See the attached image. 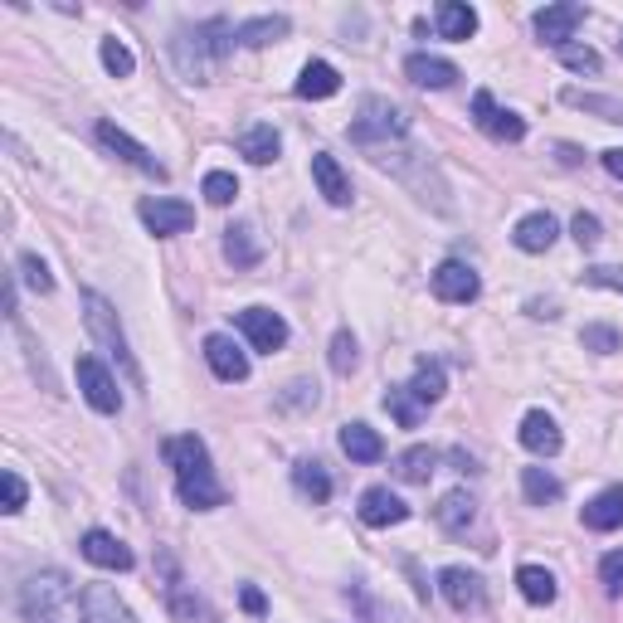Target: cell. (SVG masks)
Segmentation results:
<instances>
[{
	"mask_svg": "<svg viewBox=\"0 0 623 623\" xmlns=\"http://www.w3.org/2000/svg\"><path fill=\"white\" fill-rule=\"evenodd\" d=\"M166 463L175 467V492H181V502L191 512H215L224 502V487L215 482V467H210V449L195 433L166 439Z\"/></svg>",
	"mask_w": 623,
	"mask_h": 623,
	"instance_id": "cell-1",
	"label": "cell"
},
{
	"mask_svg": "<svg viewBox=\"0 0 623 623\" xmlns=\"http://www.w3.org/2000/svg\"><path fill=\"white\" fill-rule=\"evenodd\" d=\"M20 609H25L29 623H88L83 595L74 589V579L59 575V570L29 575V585L20 589Z\"/></svg>",
	"mask_w": 623,
	"mask_h": 623,
	"instance_id": "cell-2",
	"label": "cell"
},
{
	"mask_svg": "<svg viewBox=\"0 0 623 623\" xmlns=\"http://www.w3.org/2000/svg\"><path fill=\"white\" fill-rule=\"evenodd\" d=\"M83 321H88L93 341H98V346L118 361V370L127 376V386L142 390V370H137V361H132V351H127V331H122V321H118V312H112L108 297H102V293H83Z\"/></svg>",
	"mask_w": 623,
	"mask_h": 623,
	"instance_id": "cell-3",
	"label": "cell"
},
{
	"mask_svg": "<svg viewBox=\"0 0 623 623\" xmlns=\"http://www.w3.org/2000/svg\"><path fill=\"white\" fill-rule=\"evenodd\" d=\"M410 132V118H404V108H394L390 98H361V112L356 122H351V137L356 142H390V137H404Z\"/></svg>",
	"mask_w": 623,
	"mask_h": 623,
	"instance_id": "cell-4",
	"label": "cell"
},
{
	"mask_svg": "<svg viewBox=\"0 0 623 623\" xmlns=\"http://www.w3.org/2000/svg\"><path fill=\"white\" fill-rule=\"evenodd\" d=\"M78 390H83V400H88L98 414H118L122 410L118 380H112V370L102 366L98 356H78Z\"/></svg>",
	"mask_w": 623,
	"mask_h": 623,
	"instance_id": "cell-5",
	"label": "cell"
},
{
	"mask_svg": "<svg viewBox=\"0 0 623 623\" xmlns=\"http://www.w3.org/2000/svg\"><path fill=\"white\" fill-rule=\"evenodd\" d=\"M473 122H477V127H482L492 142H522V137H526V118H522V112H512V108H497L487 88L473 93Z\"/></svg>",
	"mask_w": 623,
	"mask_h": 623,
	"instance_id": "cell-6",
	"label": "cell"
},
{
	"mask_svg": "<svg viewBox=\"0 0 623 623\" xmlns=\"http://www.w3.org/2000/svg\"><path fill=\"white\" fill-rule=\"evenodd\" d=\"M234 321H239V331L248 337V346H254V351H268V356H273V351L288 346V321L278 317V312H268V307H244Z\"/></svg>",
	"mask_w": 623,
	"mask_h": 623,
	"instance_id": "cell-7",
	"label": "cell"
},
{
	"mask_svg": "<svg viewBox=\"0 0 623 623\" xmlns=\"http://www.w3.org/2000/svg\"><path fill=\"white\" fill-rule=\"evenodd\" d=\"M142 224L156 234V239H171V234H185L195 224V205L185 200H166V195H156V200H142L137 205Z\"/></svg>",
	"mask_w": 623,
	"mask_h": 623,
	"instance_id": "cell-8",
	"label": "cell"
},
{
	"mask_svg": "<svg viewBox=\"0 0 623 623\" xmlns=\"http://www.w3.org/2000/svg\"><path fill=\"white\" fill-rule=\"evenodd\" d=\"M429 288H433V297L439 303H477V293H482V283H477V273L467 264H459V258H449V264H439L433 268V278H429Z\"/></svg>",
	"mask_w": 623,
	"mask_h": 623,
	"instance_id": "cell-9",
	"label": "cell"
},
{
	"mask_svg": "<svg viewBox=\"0 0 623 623\" xmlns=\"http://www.w3.org/2000/svg\"><path fill=\"white\" fill-rule=\"evenodd\" d=\"M579 25H585V5H575V0L546 5L541 15H536V35H541V45H550V49H565Z\"/></svg>",
	"mask_w": 623,
	"mask_h": 623,
	"instance_id": "cell-10",
	"label": "cell"
},
{
	"mask_svg": "<svg viewBox=\"0 0 623 623\" xmlns=\"http://www.w3.org/2000/svg\"><path fill=\"white\" fill-rule=\"evenodd\" d=\"M98 142L102 147H108L112 156H118V161H127V166H137V171H147V175H156V181H161L166 175V166L156 161V156L142 147L137 137H127V132L118 127V122H98Z\"/></svg>",
	"mask_w": 623,
	"mask_h": 623,
	"instance_id": "cell-11",
	"label": "cell"
},
{
	"mask_svg": "<svg viewBox=\"0 0 623 623\" xmlns=\"http://www.w3.org/2000/svg\"><path fill=\"white\" fill-rule=\"evenodd\" d=\"M205 361H210V370L220 380H230V386H239V380H248V356H244V346L230 337H205Z\"/></svg>",
	"mask_w": 623,
	"mask_h": 623,
	"instance_id": "cell-12",
	"label": "cell"
},
{
	"mask_svg": "<svg viewBox=\"0 0 623 623\" xmlns=\"http://www.w3.org/2000/svg\"><path fill=\"white\" fill-rule=\"evenodd\" d=\"M439 595L449 599L459 614H467V609H477L487 599V589H482V579L473 575V570H463V565H449V570H439Z\"/></svg>",
	"mask_w": 623,
	"mask_h": 623,
	"instance_id": "cell-13",
	"label": "cell"
},
{
	"mask_svg": "<svg viewBox=\"0 0 623 623\" xmlns=\"http://www.w3.org/2000/svg\"><path fill=\"white\" fill-rule=\"evenodd\" d=\"M361 522L376 526V532H386V526L410 522V506H404L390 487H370V492H361Z\"/></svg>",
	"mask_w": 623,
	"mask_h": 623,
	"instance_id": "cell-14",
	"label": "cell"
},
{
	"mask_svg": "<svg viewBox=\"0 0 623 623\" xmlns=\"http://www.w3.org/2000/svg\"><path fill=\"white\" fill-rule=\"evenodd\" d=\"M78 550H83V560L98 565V570H132V565H137V555H132V550L122 546L112 532H88Z\"/></svg>",
	"mask_w": 623,
	"mask_h": 623,
	"instance_id": "cell-15",
	"label": "cell"
},
{
	"mask_svg": "<svg viewBox=\"0 0 623 623\" xmlns=\"http://www.w3.org/2000/svg\"><path fill=\"white\" fill-rule=\"evenodd\" d=\"M555 234H560L555 215H550V210H536V215H526V220H516L512 244L522 248V254H546V248L555 244Z\"/></svg>",
	"mask_w": 623,
	"mask_h": 623,
	"instance_id": "cell-16",
	"label": "cell"
},
{
	"mask_svg": "<svg viewBox=\"0 0 623 623\" xmlns=\"http://www.w3.org/2000/svg\"><path fill=\"white\" fill-rule=\"evenodd\" d=\"M522 443L536 453V459H555V453H560V443H565V439H560L555 419H550L546 410H532V414H526V419H522Z\"/></svg>",
	"mask_w": 623,
	"mask_h": 623,
	"instance_id": "cell-17",
	"label": "cell"
},
{
	"mask_svg": "<svg viewBox=\"0 0 623 623\" xmlns=\"http://www.w3.org/2000/svg\"><path fill=\"white\" fill-rule=\"evenodd\" d=\"M404 74H410V83H419V88H453L459 83V69L439 54H410L404 59Z\"/></svg>",
	"mask_w": 623,
	"mask_h": 623,
	"instance_id": "cell-18",
	"label": "cell"
},
{
	"mask_svg": "<svg viewBox=\"0 0 623 623\" xmlns=\"http://www.w3.org/2000/svg\"><path fill=\"white\" fill-rule=\"evenodd\" d=\"M312 181H317V191L327 195V205H351V181L337 166V156H327V151L312 156Z\"/></svg>",
	"mask_w": 623,
	"mask_h": 623,
	"instance_id": "cell-19",
	"label": "cell"
},
{
	"mask_svg": "<svg viewBox=\"0 0 623 623\" xmlns=\"http://www.w3.org/2000/svg\"><path fill=\"white\" fill-rule=\"evenodd\" d=\"M341 453L351 463H380L386 459V443H380V433L370 424H341Z\"/></svg>",
	"mask_w": 623,
	"mask_h": 623,
	"instance_id": "cell-20",
	"label": "cell"
},
{
	"mask_svg": "<svg viewBox=\"0 0 623 623\" xmlns=\"http://www.w3.org/2000/svg\"><path fill=\"white\" fill-rule=\"evenodd\" d=\"M579 522H585L589 532H619L623 526V487H604V492L579 512Z\"/></svg>",
	"mask_w": 623,
	"mask_h": 623,
	"instance_id": "cell-21",
	"label": "cell"
},
{
	"mask_svg": "<svg viewBox=\"0 0 623 623\" xmlns=\"http://www.w3.org/2000/svg\"><path fill=\"white\" fill-rule=\"evenodd\" d=\"M83 609H88V623H137L132 609L112 595L108 585H88L83 589Z\"/></svg>",
	"mask_w": 623,
	"mask_h": 623,
	"instance_id": "cell-22",
	"label": "cell"
},
{
	"mask_svg": "<svg viewBox=\"0 0 623 623\" xmlns=\"http://www.w3.org/2000/svg\"><path fill=\"white\" fill-rule=\"evenodd\" d=\"M278 151H283V137H278L268 122H254L248 132H239V156H248L254 166L278 161Z\"/></svg>",
	"mask_w": 623,
	"mask_h": 623,
	"instance_id": "cell-23",
	"label": "cell"
},
{
	"mask_svg": "<svg viewBox=\"0 0 623 623\" xmlns=\"http://www.w3.org/2000/svg\"><path fill=\"white\" fill-rule=\"evenodd\" d=\"M283 35H288V15H254L244 25H234V45H248V49H264Z\"/></svg>",
	"mask_w": 623,
	"mask_h": 623,
	"instance_id": "cell-24",
	"label": "cell"
},
{
	"mask_svg": "<svg viewBox=\"0 0 623 623\" xmlns=\"http://www.w3.org/2000/svg\"><path fill=\"white\" fill-rule=\"evenodd\" d=\"M341 93V74L331 64H321V59H312V64H303V78H297V98H337Z\"/></svg>",
	"mask_w": 623,
	"mask_h": 623,
	"instance_id": "cell-25",
	"label": "cell"
},
{
	"mask_svg": "<svg viewBox=\"0 0 623 623\" xmlns=\"http://www.w3.org/2000/svg\"><path fill=\"white\" fill-rule=\"evenodd\" d=\"M439 35L443 39H473L477 35V10L473 5H463V0H443L439 5Z\"/></svg>",
	"mask_w": 623,
	"mask_h": 623,
	"instance_id": "cell-26",
	"label": "cell"
},
{
	"mask_svg": "<svg viewBox=\"0 0 623 623\" xmlns=\"http://www.w3.org/2000/svg\"><path fill=\"white\" fill-rule=\"evenodd\" d=\"M433 516H439V526L449 536H463L467 526H473V516H477V502L467 492H449L439 506H433Z\"/></svg>",
	"mask_w": 623,
	"mask_h": 623,
	"instance_id": "cell-27",
	"label": "cell"
},
{
	"mask_svg": "<svg viewBox=\"0 0 623 623\" xmlns=\"http://www.w3.org/2000/svg\"><path fill=\"white\" fill-rule=\"evenodd\" d=\"M224 258H230L234 268H254L258 258H264V244L254 239L248 224H230V230H224Z\"/></svg>",
	"mask_w": 623,
	"mask_h": 623,
	"instance_id": "cell-28",
	"label": "cell"
},
{
	"mask_svg": "<svg viewBox=\"0 0 623 623\" xmlns=\"http://www.w3.org/2000/svg\"><path fill=\"white\" fill-rule=\"evenodd\" d=\"M516 589H522L526 604H555V575L541 565H522L516 570Z\"/></svg>",
	"mask_w": 623,
	"mask_h": 623,
	"instance_id": "cell-29",
	"label": "cell"
},
{
	"mask_svg": "<svg viewBox=\"0 0 623 623\" xmlns=\"http://www.w3.org/2000/svg\"><path fill=\"white\" fill-rule=\"evenodd\" d=\"M443 390H449V376H443L439 361H419V370H414V380H410L414 400H419V404H439Z\"/></svg>",
	"mask_w": 623,
	"mask_h": 623,
	"instance_id": "cell-30",
	"label": "cell"
},
{
	"mask_svg": "<svg viewBox=\"0 0 623 623\" xmlns=\"http://www.w3.org/2000/svg\"><path fill=\"white\" fill-rule=\"evenodd\" d=\"M293 482H297V492L312 497L317 506L331 497V477H327V467H321L317 459H303V463H297V467H293Z\"/></svg>",
	"mask_w": 623,
	"mask_h": 623,
	"instance_id": "cell-31",
	"label": "cell"
},
{
	"mask_svg": "<svg viewBox=\"0 0 623 623\" xmlns=\"http://www.w3.org/2000/svg\"><path fill=\"white\" fill-rule=\"evenodd\" d=\"M433 463H439V453L433 449H404L400 459H394V473L404 477V482H429V473H433Z\"/></svg>",
	"mask_w": 623,
	"mask_h": 623,
	"instance_id": "cell-32",
	"label": "cell"
},
{
	"mask_svg": "<svg viewBox=\"0 0 623 623\" xmlns=\"http://www.w3.org/2000/svg\"><path fill=\"white\" fill-rule=\"evenodd\" d=\"M522 492L532 506H546L560 497V482H555V473H546V467H522Z\"/></svg>",
	"mask_w": 623,
	"mask_h": 623,
	"instance_id": "cell-33",
	"label": "cell"
},
{
	"mask_svg": "<svg viewBox=\"0 0 623 623\" xmlns=\"http://www.w3.org/2000/svg\"><path fill=\"white\" fill-rule=\"evenodd\" d=\"M386 410L394 414V419H400V429H419V424H424V404L410 394V386H390Z\"/></svg>",
	"mask_w": 623,
	"mask_h": 623,
	"instance_id": "cell-34",
	"label": "cell"
},
{
	"mask_svg": "<svg viewBox=\"0 0 623 623\" xmlns=\"http://www.w3.org/2000/svg\"><path fill=\"white\" fill-rule=\"evenodd\" d=\"M565 102H570V108L599 112V118H604V122H623V102H619V98H599V93H579V88H565Z\"/></svg>",
	"mask_w": 623,
	"mask_h": 623,
	"instance_id": "cell-35",
	"label": "cell"
},
{
	"mask_svg": "<svg viewBox=\"0 0 623 623\" xmlns=\"http://www.w3.org/2000/svg\"><path fill=\"white\" fill-rule=\"evenodd\" d=\"M102 69H108L112 78H127L132 69H137V59H132V49L122 45L118 35H112V39H102Z\"/></svg>",
	"mask_w": 623,
	"mask_h": 623,
	"instance_id": "cell-36",
	"label": "cell"
},
{
	"mask_svg": "<svg viewBox=\"0 0 623 623\" xmlns=\"http://www.w3.org/2000/svg\"><path fill=\"white\" fill-rule=\"evenodd\" d=\"M200 195H205L210 205H234L239 181H234L230 171H210V175H205V185H200Z\"/></svg>",
	"mask_w": 623,
	"mask_h": 623,
	"instance_id": "cell-37",
	"label": "cell"
},
{
	"mask_svg": "<svg viewBox=\"0 0 623 623\" xmlns=\"http://www.w3.org/2000/svg\"><path fill=\"white\" fill-rule=\"evenodd\" d=\"M356 337H351V331H337V337H331V370H337V376H351V370H356Z\"/></svg>",
	"mask_w": 623,
	"mask_h": 623,
	"instance_id": "cell-38",
	"label": "cell"
},
{
	"mask_svg": "<svg viewBox=\"0 0 623 623\" xmlns=\"http://www.w3.org/2000/svg\"><path fill=\"white\" fill-rule=\"evenodd\" d=\"M560 64L575 69V74H599V69H604L589 45H565V49H560Z\"/></svg>",
	"mask_w": 623,
	"mask_h": 623,
	"instance_id": "cell-39",
	"label": "cell"
},
{
	"mask_svg": "<svg viewBox=\"0 0 623 623\" xmlns=\"http://www.w3.org/2000/svg\"><path fill=\"white\" fill-rule=\"evenodd\" d=\"M579 346L595 351V356H614V351H619V331L614 327H585V331H579Z\"/></svg>",
	"mask_w": 623,
	"mask_h": 623,
	"instance_id": "cell-40",
	"label": "cell"
},
{
	"mask_svg": "<svg viewBox=\"0 0 623 623\" xmlns=\"http://www.w3.org/2000/svg\"><path fill=\"white\" fill-rule=\"evenodd\" d=\"M20 273H25V283L35 288V293H54V278H49V268L39 254H20Z\"/></svg>",
	"mask_w": 623,
	"mask_h": 623,
	"instance_id": "cell-41",
	"label": "cell"
},
{
	"mask_svg": "<svg viewBox=\"0 0 623 623\" xmlns=\"http://www.w3.org/2000/svg\"><path fill=\"white\" fill-rule=\"evenodd\" d=\"M599 579H604V589L609 595H623V550H609L604 560H599Z\"/></svg>",
	"mask_w": 623,
	"mask_h": 623,
	"instance_id": "cell-42",
	"label": "cell"
},
{
	"mask_svg": "<svg viewBox=\"0 0 623 623\" xmlns=\"http://www.w3.org/2000/svg\"><path fill=\"white\" fill-rule=\"evenodd\" d=\"M579 283L609 288V293H623V268H585V273H579Z\"/></svg>",
	"mask_w": 623,
	"mask_h": 623,
	"instance_id": "cell-43",
	"label": "cell"
},
{
	"mask_svg": "<svg viewBox=\"0 0 623 623\" xmlns=\"http://www.w3.org/2000/svg\"><path fill=\"white\" fill-rule=\"evenodd\" d=\"M570 234H575V244H579V248H595L599 239H604V230H599V220H595V215H575V224H570Z\"/></svg>",
	"mask_w": 623,
	"mask_h": 623,
	"instance_id": "cell-44",
	"label": "cell"
},
{
	"mask_svg": "<svg viewBox=\"0 0 623 623\" xmlns=\"http://www.w3.org/2000/svg\"><path fill=\"white\" fill-rule=\"evenodd\" d=\"M0 487H5V506H0V512L15 516L20 506H25V477H20V473H5V477H0Z\"/></svg>",
	"mask_w": 623,
	"mask_h": 623,
	"instance_id": "cell-45",
	"label": "cell"
},
{
	"mask_svg": "<svg viewBox=\"0 0 623 623\" xmlns=\"http://www.w3.org/2000/svg\"><path fill=\"white\" fill-rule=\"evenodd\" d=\"M288 390L293 394H283V404H317V386H307V380H293Z\"/></svg>",
	"mask_w": 623,
	"mask_h": 623,
	"instance_id": "cell-46",
	"label": "cell"
},
{
	"mask_svg": "<svg viewBox=\"0 0 623 623\" xmlns=\"http://www.w3.org/2000/svg\"><path fill=\"white\" fill-rule=\"evenodd\" d=\"M239 604H244V609H248V614H264V609H268V599H264V595H258V589H254V585H244V595H239Z\"/></svg>",
	"mask_w": 623,
	"mask_h": 623,
	"instance_id": "cell-47",
	"label": "cell"
},
{
	"mask_svg": "<svg viewBox=\"0 0 623 623\" xmlns=\"http://www.w3.org/2000/svg\"><path fill=\"white\" fill-rule=\"evenodd\" d=\"M604 171L614 175V181H623V147H614V151H604Z\"/></svg>",
	"mask_w": 623,
	"mask_h": 623,
	"instance_id": "cell-48",
	"label": "cell"
},
{
	"mask_svg": "<svg viewBox=\"0 0 623 623\" xmlns=\"http://www.w3.org/2000/svg\"><path fill=\"white\" fill-rule=\"evenodd\" d=\"M526 312H532V317H555V303H532Z\"/></svg>",
	"mask_w": 623,
	"mask_h": 623,
	"instance_id": "cell-49",
	"label": "cell"
},
{
	"mask_svg": "<svg viewBox=\"0 0 623 623\" xmlns=\"http://www.w3.org/2000/svg\"><path fill=\"white\" fill-rule=\"evenodd\" d=\"M619 49H623V35H619Z\"/></svg>",
	"mask_w": 623,
	"mask_h": 623,
	"instance_id": "cell-50",
	"label": "cell"
}]
</instances>
